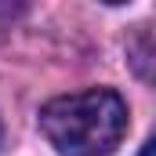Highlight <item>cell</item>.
<instances>
[{"mask_svg": "<svg viewBox=\"0 0 156 156\" xmlns=\"http://www.w3.org/2000/svg\"><path fill=\"white\" fill-rule=\"evenodd\" d=\"M40 131L58 156H109L127 134V105L109 87L62 94L40 109Z\"/></svg>", "mask_w": 156, "mask_h": 156, "instance_id": "cell-1", "label": "cell"}, {"mask_svg": "<svg viewBox=\"0 0 156 156\" xmlns=\"http://www.w3.org/2000/svg\"><path fill=\"white\" fill-rule=\"evenodd\" d=\"M138 156H153V142H145V145H142V153Z\"/></svg>", "mask_w": 156, "mask_h": 156, "instance_id": "cell-2", "label": "cell"}]
</instances>
